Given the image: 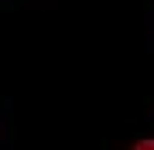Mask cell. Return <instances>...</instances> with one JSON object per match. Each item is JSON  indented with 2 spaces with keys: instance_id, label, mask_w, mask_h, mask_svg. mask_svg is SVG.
Segmentation results:
<instances>
[{
  "instance_id": "cell-1",
  "label": "cell",
  "mask_w": 154,
  "mask_h": 150,
  "mask_svg": "<svg viewBox=\"0 0 154 150\" xmlns=\"http://www.w3.org/2000/svg\"><path fill=\"white\" fill-rule=\"evenodd\" d=\"M134 150H154V137H147V140H140V143L134 147Z\"/></svg>"
}]
</instances>
